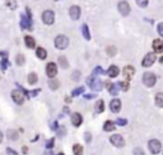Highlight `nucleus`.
I'll return each instance as SVG.
<instances>
[{
    "label": "nucleus",
    "mask_w": 163,
    "mask_h": 155,
    "mask_svg": "<svg viewBox=\"0 0 163 155\" xmlns=\"http://www.w3.org/2000/svg\"><path fill=\"white\" fill-rule=\"evenodd\" d=\"M15 62H17V64H18V66H24V63H26V58H24V55H23V54H18L17 58H15Z\"/></svg>",
    "instance_id": "31"
},
{
    "label": "nucleus",
    "mask_w": 163,
    "mask_h": 155,
    "mask_svg": "<svg viewBox=\"0 0 163 155\" xmlns=\"http://www.w3.org/2000/svg\"><path fill=\"white\" fill-rule=\"evenodd\" d=\"M82 35L84 36L85 40H91V32H89V28H88V25H83L82 26Z\"/></svg>",
    "instance_id": "22"
},
{
    "label": "nucleus",
    "mask_w": 163,
    "mask_h": 155,
    "mask_svg": "<svg viewBox=\"0 0 163 155\" xmlns=\"http://www.w3.org/2000/svg\"><path fill=\"white\" fill-rule=\"evenodd\" d=\"M6 153H8L9 155H18V153H17L15 150H13V149H10V148H6Z\"/></svg>",
    "instance_id": "44"
},
{
    "label": "nucleus",
    "mask_w": 163,
    "mask_h": 155,
    "mask_svg": "<svg viewBox=\"0 0 163 155\" xmlns=\"http://www.w3.org/2000/svg\"><path fill=\"white\" fill-rule=\"evenodd\" d=\"M118 73H120V69H118V67H116V66H111L110 68L107 69V76L111 77V78L117 77Z\"/></svg>",
    "instance_id": "16"
},
{
    "label": "nucleus",
    "mask_w": 163,
    "mask_h": 155,
    "mask_svg": "<svg viewBox=\"0 0 163 155\" xmlns=\"http://www.w3.org/2000/svg\"><path fill=\"white\" fill-rule=\"evenodd\" d=\"M156 104L159 108L163 107V94H162V92H158V94L156 95Z\"/></svg>",
    "instance_id": "27"
},
{
    "label": "nucleus",
    "mask_w": 163,
    "mask_h": 155,
    "mask_svg": "<svg viewBox=\"0 0 163 155\" xmlns=\"http://www.w3.org/2000/svg\"><path fill=\"white\" fill-rule=\"evenodd\" d=\"M58 136L59 137H64L65 136V133H66V128H65L64 126H61V127H58Z\"/></svg>",
    "instance_id": "36"
},
{
    "label": "nucleus",
    "mask_w": 163,
    "mask_h": 155,
    "mask_svg": "<svg viewBox=\"0 0 163 155\" xmlns=\"http://www.w3.org/2000/svg\"><path fill=\"white\" fill-rule=\"evenodd\" d=\"M6 5H8L10 9H15V8H17L15 0H6Z\"/></svg>",
    "instance_id": "38"
},
{
    "label": "nucleus",
    "mask_w": 163,
    "mask_h": 155,
    "mask_svg": "<svg viewBox=\"0 0 163 155\" xmlns=\"http://www.w3.org/2000/svg\"><path fill=\"white\" fill-rule=\"evenodd\" d=\"M69 45V39L66 36H64V35H59L56 39H55V46L60 50H64V49H66Z\"/></svg>",
    "instance_id": "4"
},
{
    "label": "nucleus",
    "mask_w": 163,
    "mask_h": 155,
    "mask_svg": "<svg viewBox=\"0 0 163 155\" xmlns=\"http://www.w3.org/2000/svg\"><path fill=\"white\" fill-rule=\"evenodd\" d=\"M12 98H13L14 103H15V104H18V105H20V104H23V103H24V94L20 90L12 91Z\"/></svg>",
    "instance_id": "8"
},
{
    "label": "nucleus",
    "mask_w": 163,
    "mask_h": 155,
    "mask_svg": "<svg viewBox=\"0 0 163 155\" xmlns=\"http://www.w3.org/2000/svg\"><path fill=\"white\" fill-rule=\"evenodd\" d=\"M58 155H65V154H64V153H59Z\"/></svg>",
    "instance_id": "51"
},
{
    "label": "nucleus",
    "mask_w": 163,
    "mask_h": 155,
    "mask_svg": "<svg viewBox=\"0 0 163 155\" xmlns=\"http://www.w3.org/2000/svg\"><path fill=\"white\" fill-rule=\"evenodd\" d=\"M94 110H96V113H103V110H105V103H103V100H98L96 103V107H94Z\"/></svg>",
    "instance_id": "23"
},
{
    "label": "nucleus",
    "mask_w": 163,
    "mask_h": 155,
    "mask_svg": "<svg viewBox=\"0 0 163 155\" xmlns=\"http://www.w3.org/2000/svg\"><path fill=\"white\" fill-rule=\"evenodd\" d=\"M110 142L114 146H116V148H122L125 145V141H124V139H122L121 135H112L110 137Z\"/></svg>",
    "instance_id": "9"
},
{
    "label": "nucleus",
    "mask_w": 163,
    "mask_h": 155,
    "mask_svg": "<svg viewBox=\"0 0 163 155\" xmlns=\"http://www.w3.org/2000/svg\"><path fill=\"white\" fill-rule=\"evenodd\" d=\"M6 136H8V139H9V140H13V141L18 140V137H19L18 132H17V131H14V130H9V131L6 132Z\"/></svg>",
    "instance_id": "24"
},
{
    "label": "nucleus",
    "mask_w": 163,
    "mask_h": 155,
    "mask_svg": "<svg viewBox=\"0 0 163 155\" xmlns=\"http://www.w3.org/2000/svg\"><path fill=\"white\" fill-rule=\"evenodd\" d=\"M84 137H85V141L87 142H91V140H92V136H91V133L89 132H85V135H84Z\"/></svg>",
    "instance_id": "45"
},
{
    "label": "nucleus",
    "mask_w": 163,
    "mask_h": 155,
    "mask_svg": "<svg viewBox=\"0 0 163 155\" xmlns=\"http://www.w3.org/2000/svg\"><path fill=\"white\" fill-rule=\"evenodd\" d=\"M71 78L74 80V81H79V78H80V72L79 71H74L73 72V75H71Z\"/></svg>",
    "instance_id": "37"
},
{
    "label": "nucleus",
    "mask_w": 163,
    "mask_h": 155,
    "mask_svg": "<svg viewBox=\"0 0 163 155\" xmlns=\"http://www.w3.org/2000/svg\"><path fill=\"white\" fill-rule=\"evenodd\" d=\"M83 122V117L79 114V113H73L71 114V123L74 127H79Z\"/></svg>",
    "instance_id": "15"
},
{
    "label": "nucleus",
    "mask_w": 163,
    "mask_h": 155,
    "mask_svg": "<svg viewBox=\"0 0 163 155\" xmlns=\"http://www.w3.org/2000/svg\"><path fill=\"white\" fill-rule=\"evenodd\" d=\"M73 151H74V155H82L83 154V146L79 145V144H75L73 146Z\"/></svg>",
    "instance_id": "29"
},
{
    "label": "nucleus",
    "mask_w": 163,
    "mask_h": 155,
    "mask_svg": "<svg viewBox=\"0 0 163 155\" xmlns=\"http://www.w3.org/2000/svg\"><path fill=\"white\" fill-rule=\"evenodd\" d=\"M36 55H37V58H40V59H46L47 58V51L43 49V48H37V50H36Z\"/></svg>",
    "instance_id": "20"
},
{
    "label": "nucleus",
    "mask_w": 163,
    "mask_h": 155,
    "mask_svg": "<svg viewBox=\"0 0 163 155\" xmlns=\"http://www.w3.org/2000/svg\"><path fill=\"white\" fill-rule=\"evenodd\" d=\"M20 28L32 30V21L31 17H28L27 14H20Z\"/></svg>",
    "instance_id": "7"
},
{
    "label": "nucleus",
    "mask_w": 163,
    "mask_h": 155,
    "mask_svg": "<svg viewBox=\"0 0 163 155\" xmlns=\"http://www.w3.org/2000/svg\"><path fill=\"white\" fill-rule=\"evenodd\" d=\"M46 73H47V76L50 77V78H54L56 76V73H58V67H56V64L55 63H49L47 66H46Z\"/></svg>",
    "instance_id": "12"
},
{
    "label": "nucleus",
    "mask_w": 163,
    "mask_h": 155,
    "mask_svg": "<svg viewBox=\"0 0 163 155\" xmlns=\"http://www.w3.org/2000/svg\"><path fill=\"white\" fill-rule=\"evenodd\" d=\"M59 64L64 68V69H66L68 67H69V63H68V59L66 58H65L64 55H61L60 58H59Z\"/></svg>",
    "instance_id": "28"
},
{
    "label": "nucleus",
    "mask_w": 163,
    "mask_h": 155,
    "mask_svg": "<svg viewBox=\"0 0 163 155\" xmlns=\"http://www.w3.org/2000/svg\"><path fill=\"white\" fill-rule=\"evenodd\" d=\"M54 142H55V139L49 140V141L46 142V148H47V149H52V148H54Z\"/></svg>",
    "instance_id": "42"
},
{
    "label": "nucleus",
    "mask_w": 163,
    "mask_h": 155,
    "mask_svg": "<svg viewBox=\"0 0 163 155\" xmlns=\"http://www.w3.org/2000/svg\"><path fill=\"white\" fill-rule=\"evenodd\" d=\"M69 14H70V18H71L73 21L79 19V17H80V8H79L78 5H73V7H70V9H69Z\"/></svg>",
    "instance_id": "11"
},
{
    "label": "nucleus",
    "mask_w": 163,
    "mask_h": 155,
    "mask_svg": "<svg viewBox=\"0 0 163 155\" xmlns=\"http://www.w3.org/2000/svg\"><path fill=\"white\" fill-rule=\"evenodd\" d=\"M107 87H108V91H110L111 95H117V94H118V86H117V85L107 82Z\"/></svg>",
    "instance_id": "21"
},
{
    "label": "nucleus",
    "mask_w": 163,
    "mask_h": 155,
    "mask_svg": "<svg viewBox=\"0 0 163 155\" xmlns=\"http://www.w3.org/2000/svg\"><path fill=\"white\" fill-rule=\"evenodd\" d=\"M84 98L85 99H93V98H96V94H87V95H84Z\"/></svg>",
    "instance_id": "48"
},
{
    "label": "nucleus",
    "mask_w": 163,
    "mask_h": 155,
    "mask_svg": "<svg viewBox=\"0 0 163 155\" xmlns=\"http://www.w3.org/2000/svg\"><path fill=\"white\" fill-rule=\"evenodd\" d=\"M153 49H154L156 53H162V51H163V43H162V40L157 39V40L153 41Z\"/></svg>",
    "instance_id": "17"
},
{
    "label": "nucleus",
    "mask_w": 163,
    "mask_h": 155,
    "mask_svg": "<svg viewBox=\"0 0 163 155\" xmlns=\"http://www.w3.org/2000/svg\"><path fill=\"white\" fill-rule=\"evenodd\" d=\"M58 127H59V126H58V122H52L51 125H50V128H51V130H54V131H56V130H58Z\"/></svg>",
    "instance_id": "47"
},
{
    "label": "nucleus",
    "mask_w": 163,
    "mask_h": 155,
    "mask_svg": "<svg viewBox=\"0 0 163 155\" xmlns=\"http://www.w3.org/2000/svg\"><path fill=\"white\" fill-rule=\"evenodd\" d=\"M84 92V86H80V87H77L71 91V96H79Z\"/></svg>",
    "instance_id": "30"
},
{
    "label": "nucleus",
    "mask_w": 163,
    "mask_h": 155,
    "mask_svg": "<svg viewBox=\"0 0 163 155\" xmlns=\"http://www.w3.org/2000/svg\"><path fill=\"white\" fill-rule=\"evenodd\" d=\"M116 123L118 126H126L127 125V121L126 119H122V118H118L117 121H116Z\"/></svg>",
    "instance_id": "41"
},
{
    "label": "nucleus",
    "mask_w": 163,
    "mask_h": 155,
    "mask_svg": "<svg viewBox=\"0 0 163 155\" xmlns=\"http://www.w3.org/2000/svg\"><path fill=\"white\" fill-rule=\"evenodd\" d=\"M59 86H60V82H59L58 80L51 78V80L49 81V87H50L51 90H58V89H59Z\"/></svg>",
    "instance_id": "25"
},
{
    "label": "nucleus",
    "mask_w": 163,
    "mask_h": 155,
    "mask_svg": "<svg viewBox=\"0 0 163 155\" xmlns=\"http://www.w3.org/2000/svg\"><path fill=\"white\" fill-rule=\"evenodd\" d=\"M115 128H116V125H115L114 122H111V121L105 122V125H103V130H105L106 132H112Z\"/></svg>",
    "instance_id": "19"
},
{
    "label": "nucleus",
    "mask_w": 163,
    "mask_h": 155,
    "mask_svg": "<svg viewBox=\"0 0 163 155\" xmlns=\"http://www.w3.org/2000/svg\"><path fill=\"white\" fill-rule=\"evenodd\" d=\"M37 80H38V77H37V75L35 73V72H32V73L28 75V84L35 85L36 82H37Z\"/></svg>",
    "instance_id": "26"
},
{
    "label": "nucleus",
    "mask_w": 163,
    "mask_h": 155,
    "mask_svg": "<svg viewBox=\"0 0 163 155\" xmlns=\"http://www.w3.org/2000/svg\"><path fill=\"white\" fill-rule=\"evenodd\" d=\"M8 66H9V60H8V58H3V60L0 62V67H2V71H5V69L8 68Z\"/></svg>",
    "instance_id": "35"
},
{
    "label": "nucleus",
    "mask_w": 163,
    "mask_h": 155,
    "mask_svg": "<svg viewBox=\"0 0 163 155\" xmlns=\"http://www.w3.org/2000/svg\"><path fill=\"white\" fill-rule=\"evenodd\" d=\"M157 82V76L152 72H145L143 75V84L147 86V87H153Z\"/></svg>",
    "instance_id": "2"
},
{
    "label": "nucleus",
    "mask_w": 163,
    "mask_h": 155,
    "mask_svg": "<svg viewBox=\"0 0 163 155\" xmlns=\"http://www.w3.org/2000/svg\"><path fill=\"white\" fill-rule=\"evenodd\" d=\"M133 154L134 155H144V150L140 149V148H136V149H134V153Z\"/></svg>",
    "instance_id": "43"
},
{
    "label": "nucleus",
    "mask_w": 163,
    "mask_h": 155,
    "mask_svg": "<svg viewBox=\"0 0 163 155\" xmlns=\"http://www.w3.org/2000/svg\"><path fill=\"white\" fill-rule=\"evenodd\" d=\"M24 43H26V46L28 49H33L36 46V41L33 37H31V36H26L24 37Z\"/></svg>",
    "instance_id": "18"
},
{
    "label": "nucleus",
    "mask_w": 163,
    "mask_h": 155,
    "mask_svg": "<svg viewBox=\"0 0 163 155\" xmlns=\"http://www.w3.org/2000/svg\"><path fill=\"white\" fill-rule=\"evenodd\" d=\"M106 51H107V54L110 55V57H115L116 53H117V50H116L115 46H108V48L106 49Z\"/></svg>",
    "instance_id": "32"
},
{
    "label": "nucleus",
    "mask_w": 163,
    "mask_h": 155,
    "mask_svg": "<svg viewBox=\"0 0 163 155\" xmlns=\"http://www.w3.org/2000/svg\"><path fill=\"white\" fill-rule=\"evenodd\" d=\"M0 57H2V58H6V57H8L6 51H2V53H0Z\"/></svg>",
    "instance_id": "49"
},
{
    "label": "nucleus",
    "mask_w": 163,
    "mask_h": 155,
    "mask_svg": "<svg viewBox=\"0 0 163 155\" xmlns=\"http://www.w3.org/2000/svg\"><path fill=\"white\" fill-rule=\"evenodd\" d=\"M158 34H159L161 36H163V23H162V22L158 23Z\"/></svg>",
    "instance_id": "46"
},
{
    "label": "nucleus",
    "mask_w": 163,
    "mask_h": 155,
    "mask_svg": "<svg viewBox=\"0 0 163 155\" xmlns=\"http://www.w3.org/2000/svg\"><path fill=\"white\" fill-rule=\"evenodd\" d=\"M134 73H135V69H134L133 66H126V67L122 69V75L125 76V78H126L127 82H129V80H131V78H133Z\"/></svg>",
    "instance_id": "13"
},
{
    "label": "nucleus",
    "mask_w": 163,
    "mask_h": 155,
    "mask_svg": "<svg viewBox=\"0 0 163 155\" xmlns=\"http://www.w3.org/2000/svg\"><path fill=\"white\" fill-rule=\"evenodd\" d=\"M136 4L140 7V8H145L148 5V0H136Z\"/></svg>",
    "instance_id": "40"
},
{
    "label": "nucleus",
    "mask_w": 163,
    "mask_h": 155,
    "mask_svg": "<svg viewBox=\"0 0 163 155\" xmlns=\"http://www.w3.org/2000/svg\"><path fill=\"white\" fill-rule=\"evenodd\" d=\"M117 86H118V89H122L124 91H126V90H129V82L127 81H121V82H118L117 84Z\"/></svg>",
    "instance_id": "33"
},
{
    "label": "nucleus",
    "mask_w": 163,
    "mask_h": 155,
    "mask_svg": "<svg viewBox=\"0 0 163 155\" xmlns=\"http://www.w3.org/2000/svg\"><path fill=\"white\" fill-rule=\"evenodd\" d=\"M110 109H111L112 113H118V112H120V109H121V101L118 100V99L111 100V103H110Z\"/></svg>",
    "instance_id": "14"
},
{
    "label": "nucleus",
    "mask_w": 163,
    "mask_h": 155,
    "mask_svg": "<svg viewBox=\"0 0 163 155\" xmlns=\"http://www.w3.org/2000/svg\"><path fill=\"white\" fill-rule=\"evenodd\" d=\"M156 59H157V57H156V54L154 53H148L144 58H143V62H142V66L143 67H152L154 64V62H156Z\"/></svg>",
    "instance_id": "6"
},
{
    "label": "nucleus",
    "mask_w": 163,
    "mask_h": 155,
    "mask_svg": "<svg viewBox=\"0 0 163 155\" xmlns=\"http://www.w3.org/2000/svg\"><path fill=\"white\" fill-rule=\"evenodd\" d=\"M103 73H105V71L102 69V67H96L93 69V72H92V76H96L97 77V75H103Z\"/></svg>",
    "instance_id": "34"
},
{
    "label": "nucleus",
    "mask_w": 163,
    "mask_h": 155,
    "mask_svg": "<svg viewBox=\"0 0 163 155\" xmlns=\"http://www.w3.org/2000/svg\"><path fill=\"white\" fill-rule=\"evenodd\" d=\"M87 85H88L91 87V90H93V91H101L103 89V84L96 76H91V77L87 78Z\"/></svg>",
    "instance_id": "1"
},
{
    "label": "nucleus",
    "mask_w": 163,
    "mask_h": 155,
    "mask_svg": "<svg viewBox=\"0 0 163 155\" xmlns=\"http://www.w3.org/2000/svg\"><path fill=\"white\" fill-rule=\"evenodd\" d=\"M42 21H43V23L47 26L54 25V22H55V14H54L52 10H45V12L42 13Z\"/></svg>",
    "instance_id": "5"
},
{
    "label": "nucleus",
    "mask_w": 163,
    "mask_h": 155,
    "mask_svg": "<svg viewBox=\"0 0 163 155\" xmlns=\"http://www.w3.org/2000/svg\"><path fill=\"white\" fill-rule=\"evenodd\" d=\"M148 148H149V151L153 154V155H156V154H159L161 153V150H162V144H161V141H158V140H150L149 142H148Z\"/></svg>",
    "instance_id": "3"
},
{
    "label": "nucleus",
    "mask_w": 163,
    "mask_h": 155,
    "mask_svg": "<svg viewBox=\"0 0 163 155\" xmlns=\"http://www.w3.org/2000/svg\"><path fill=\"white\" fill-rule=\"evenodd\" d=\"M41 92V90L40 89H36V90H33V91H31V92H28V98H35V96H37L38 94Z\"/></svg>",
    "instance_id": "39"
},
{
    "label": "nucleus",
    "mask_w": 163,
    "mask_h": 155,
    "mask_svg": "<svg viewBox=\"0 0 163 155\" xmlns=\"http://www.w3.org/2000/svg\"><path fill=\"white\" fill-rule=\"evenodd\" d=\"M118 12H120L122 16H129L130 13V5L127 2H125V0H122V2L118 3Z\"/></svg>",
    "instance_id": "10"
},
{
    "label": "nucleus",
    "mask_w": 163,
    "mask_h": 155,
    "mask_svg": "<svg viewBox=\"0 0 163 155\" xmlns=\"http://www.w3.org/2000/svg\"><path fill=\"white\" fill-rule=\"evenodd\" d=\"M2 140H3V133L0 132V142H2Z\"/></svg>",
    "instance_id": "50"
}]
</instances>
